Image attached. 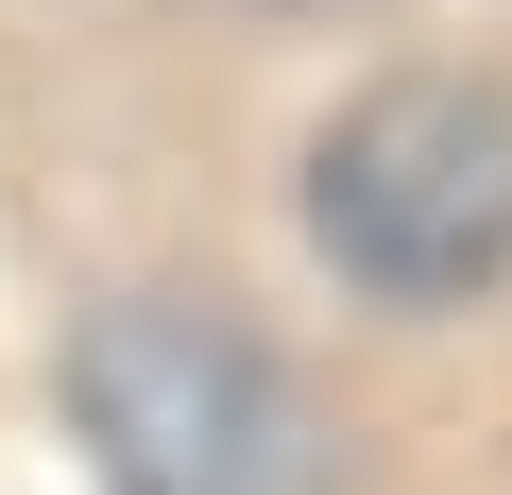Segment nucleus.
<instances>
[{
    "label": "nucleus",
    "instance_id": "2",
    "mask_svg": "<svg viewBox=\"0 0 512 495\" xmlns=\"http://www.w3.org/2000/svg\"><path fill=\"white\" fill-rule=\"evenodd\" d=\"M69 427L120 495H342V427L291 393V359L154 291L69 342Z\"/></svg>",
    "mask_w": 512,
    "mask_h": 495
},
{
    "label": "nucleus",
    "instance_id": "1",
    "mask_svg": "<svg viewBox=\"0 0 512 495\" xmlns=\"http://www.w3.org/2000/svg\"><path fill=\"white\" fill-rule=\"evenodd\" d=\"M308 239L376 308H461L512 274V86L478 69H393L325 120L308 154Z\"/></svg>",
    "mask_w": 512,
    "mask_h": 495
},
{
    "label": "nucleus",
    "instance_id": "3",
    "mask_svg": "<svg viewBox=\"0 0 512 495\" xmlns=\"http://www.w3.org/2000/svg\"><path fill=\"white\" fill-rule=\"evenodd\" d=\"M308 18H325V0H308Z\"/></svg>",
    "mask_w": 512,
    "mask_h": 495
}]
</instances>
